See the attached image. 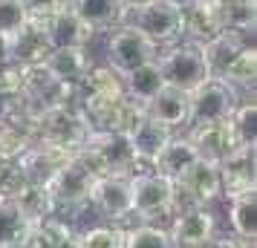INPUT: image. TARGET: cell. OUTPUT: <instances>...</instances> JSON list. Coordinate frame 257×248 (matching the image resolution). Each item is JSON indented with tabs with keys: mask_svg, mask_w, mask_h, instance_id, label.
Here are the masks:
<instances>
[{
	"mask_svg": "<svg viewBox=\"0 0 257 248\" xmlns=\"http://www.w3.org/2000/svg\"><path fill=\"white\" fill-rule=\"evenodd\" d=\"M156 67H159L165 87H174L182 93H194L199 84L214 78L202 44H194V41H182V44H171L168 49H159Z\"/></svg>",
	"mask_w": 257,
	"mask_h": 248,
	"instance_id": "cell-1",
	"label": "cell"
},
{
	"mask_svg": "<svg viewBox=\"0 0 257 248\" xmlns=\"http://www.w3.org/2000/svg\"><path fill=\"white\" fill-rule=\"evenodd\" d=\"M121 24L139 29L156 47H171L182 38V0H148L124 6Z\"/></svg>",
	"mask_w": 257,
	"mask_h": 248,
	"instance_id": "cell-2",
	"label": "cell"
},
{
	"mask_svg": "<svg viewBox=\"0 0 257 248\" xmlns=\"http://www.w3.org/2000/svg\"><path fill=\"white\" fill-rule=\"evenodd\" d=\"M26 121L32 130V142L58 144L67 150H78L87 142V136L93 133L84 113L75 107H47L35 118H26Z\"/></svg>",
	"mask_w": 257,
	"mask_h": 248,
	"instance_id": "cell-3",
	"label": "cell"
},
{
	"mask_svg": "<svg viewBox=\"0 0 257 248\" xmlns=\"http://www.w3.org/2000/svg\"><path fill=\"white\" fill-rule=\"evenodd\" d=\"M188 104H191L188 127L191 124H220L231 118L234 107L240 104V93L214 75L205 84H199L194 93H188Z\"/></svg>",
	"mask_w": 257,
	"mask_h": 248,
	"instance_id": "cell-4",
	"label": "cell"
},
{
	"mask_svg": "<svg viewBox=\"0 0 257 248\" xmlns=\"http://www.w3.org/2000/svg\"><path fill=\"white\" fill-rule=\"evenodd\" d=\"M127 185H130V202H133V216L151 222L159 213H171V193H174L171 179L156 173L153 167H145L139 173H130Z\"/></svg>",
	"mask_w": 257,
	"mask_h": 248,
	"instance_id": "cell-5",
	"label": "cell"
},
{
	"mask_svg": "<svg viewBox=\"0 0 257 248\" xmlns=\"http://www.w3.org/2000/svg\"><path fill=\"white\" fill-rule=\"evenodd\" d=\"M156 52H159V47L151 38H145L139 29H133L127 24H118L116 32L107 41V67L124 78L136 67L156 61Z\"/></svg>",
	"mask_w": 257,
	"mask_h": 248,
	"instance_id": "cell-6",
	"label": "cell"
},
{
	"mask_svg": "<svg viewBox=\"0 0 257 248\" xmlns=\"http://www.w3.org/2000/svg\"><path fill=\"white\" fill-rule=\"evenodd\" d=\"M93 182H95V176L90 173V167L72 153V159L58 167V173L49 179V185H47L49 196H52L55 208H58L55 213L67 211V208H70V211L72 208H84L87 199H90Z\"/></svg>",
	"mask_w": 257,
	"mask_h": 248,
	"instance_id": "cell-7",
	"label": "cell"
},
{
	"mask_svg": "<svg viewBox=\"0 0 257 248\" xmlns=\"http://www.w3.org/2000/svg\"><path fill=\"white\" fill-rule=\"evenodd\" d=\"M87 205H93L107 222L130 219L133 216V202H130L127 176H95Z\"/></svg>",
	"mask_w": 257,
	"mask_h": 248,
	"instance_id": "cell-8",
	"label": "cell"
},
{
	"mask_svg": "<svg viewBox=\"0 0 257 248\" xmlns=\"http://www.w3.org/2000/svg\"><path fill=\"white\" fill-rule=\"evenodd\" d=\"M225 29L222 0H185L182 3V38L205 44Z\"/></svg>",
	"mask_w": 257,
	"mask_h": 248,
	"instance_id": "cell-9",
	"label": "cell"
},
{
	"mask_svg": "<svg viewBox=\"0 0 257 248\" xmlns=\"http://www.w3.org/2000/svg\"><path fill=\"white\" fill-rule=\"evenodd\" d=\"M72 153H75V150H67V147H58V144L35 142L21 159H18V167H21V173H24L26 185H41V188H47L49 179L58 173V167L64 165V162H70Z\"/></svg>",
	"mask_w": 257,
	"mask_h": 248,
	"instance_id": "cell-10",
	"label": "cell"
},
{
	"mask_svg": "<svg viewBox=\"0 0 257 248\" xmlns=\"http://www.w3.org/2000/svg\"><path fill=\"white\" fill-rule=\"evenodd\" d=\"M214 234H217V219L208 211V205L185 213H174V222L168 228L174 248H202Z\"/></svg>",
	"mask_w": 257,
	"mask_h": 248,
	"instance_id": "cell-11",
	"label": "cell"
},
{
	"mask_svg": "<svg viewBox=\"0 0 257 248\" xmlns=\"http://www.w3.org/2000/svg\"><path fill=\"white\" fill-rule=\"evenodd\" d=\"M188 142L194 144L199 159L214 162V165H220L222 159H228L231 153L240 150L228 121H220V124H191Z\"/></svg>",
	"mask_w": 257,
	"mask_h": 248,
	"instance_id": "cell-12",
	"label": "cell"
},
{
	"mask_svg": "<svg viewBox=\"0 0 257 248\" xmlns=\"http://www.w3.org/2000/svg\"><path fill=\"white\" fill-rule=\"evenodd\" d=\"M0 52H3V61H12V64H21V67L44 64V58L49 55V44H47V35H44V21H29L9 44L0 47Z\"/></svg>",
	"mask_w": 257,
	"mask_h": 248,
	"instance_id": "cell-13",
	"label": "cell"
},
{
	"mask_svg": "<svg viewBox=\"0 0 257 248\" xmlns=\"http://www.w3.org/2000/svg\"><path fill=\"white\" fill-rule=\"evenodd\" d=\"M145 116L156 124L168 127L171 133L179 130V127H188V121H191L188 93L174 90V87H162L151 101H145Z\"/></svg>",
	"mask_w": 257,
	"mask_h": 248,
	"instance_id": "cell-14",
	"label": "cell"
},
{
	"mask_svg": "<svg viewBox=\"0 0 257 248\" xmlns=\"http://www.w3.org/2000/svg\"><path fill=\"white\" fill-rule=\"evenodd\" d=\"M44 35H47L49 49H67V47H87L93 38V29L78 21V15L64 3L55 15L44 21Z\"/></svg>",
	"mask_w": 257,
	"mask_h": 248,
	"instance_id": "cell-15",
	"label": "cell"
},
{
	"mask_svg": "<svg viewBox=\"0 0 257 248\" xmlns=\"http://www.w3.org/2000/svg\"><path fill=\"white\" fill-rule=\"evenodd\" d=\"M220 190L225 199H234L245 190H257L254 185V150H237L220 165Z\"/></svg>",
	"mask_w": 257,
	"mask_h": 248,
	"instance_id": "cell-16",
	"label": "cell"
},
{
	"mask_svg": "<svg viewBox=\"0 0 257 248\" xmlns=\"http://www.w3.org/2000/svg\"><path fill=\"white\" fill-rule=\"evenodd\" d=\"M47 72L58 84H81L87 72L93 70V58L87 55L84 47H67V49H49L44 58Z\"/></svg>",
	"mask_w": 257,
	"mask_h": 248,
	"instance_id": "cell-17",
	"label": "cell"
},
{
	"mask_svg": "<svg viewBox=\"0 0 257 248\" xmlns=\"http://www.w3.org/2000/svg\"><path fill=\"white\" fill-rule=\"evenodd\" d=\"M124 136H127L130 153L136 156V162H142V165H153V159L159 156V150L168 144V139H171L174 133L145 116L142 121H136Z\"/></svg>",
	"mask_w": 257,
	"mask_h": 248,
	"instance_id": "cell-18",
	"label": "cell"
},
{
	"mask_svg": "<svg viewBox=\"0 0 257 248\" xmlns=\"http://www.w3.org/2000/svg\"><path fill=\"white\" fill-rule=\"evenodd\" d=\"M197 159L199 156H197V150H194V144L188 142V136H171L168 144L159 150V156L153 159L151 167L156 173H162L165 179L176 182V179H182L188 170H191V165H194Z\"/></svg>",
	"mask_w": 257,
	"mask_h": 248,
	"instance_id": "cell-19",
	"label": "cell"
},
{
	"mask_svg": "<svg viewBox=\"0 0 257 248\" xmlns=\"http://www.w3.org/2000/svg\"><path fill=\"white\" fill-rule=\"evenodd\" d=\"M245 44H254V35H243L237 29H222L220 35L205 41L202 52H205V61H208V67H211V75H220Z\"/></svg>",
	"mask_w": 257,
	"mask_h": 248,
	"instance_id": "cell-20",
	"label": "cell"
},
{
	"mask_svg": "<svg viewBox=\"0 0 257 248\" xmlns=\"http://www.w3.org/2000/svg\"><path fill=\"white\" fill-rule=\"evenodd\" d=\"M70 9L78 15L84 26H90L93 32L118 26L124 18V0H72Z\"/></svg>",
	"mask_w": 257,
	"mask_h": 248,
	"instance_id": "cell-21",
	"label": "cell"
},
{
	"mask_svg": "<svg viewBox=\"0 0 257 248\" xmlns=\"http://www.w3.org/2000/svg\"><path fill=\"white\" fill-rule=\"evenodd\" d=\"M176 182H182V185H185V188L191 190L202 205H211L217 196H222L220 170H217L214 162H205V159H197V162L191 165V170H188L182 179H176Z\"/></svg>",
	"mask_w": 257,
	"mask_h": 248,
	"instance_id": "cell-22",
	"label": "cell"
},
{
	"mask_svg": "<svg viewBox=\"0 0 257 248\" xmlns=\"http://www.w3.org/2000/svg\"><path fill=\"white\" fill-rule=\"evenodd\" d=\"M32 144V130L24 116L0 121V162H18Z\"/></svg>",
	"mask_w": 257,
	"mask_h": 248,
	"instance_id": "cell-23",
	"label": "cell"
},
{
	"mask_svg": "<svg viewBox=\"0 0 257 248\" xmlns=\"http://www.w3.org/2000/svg\"><path fill=\"white\" fill-rule=\"evenodd\" d=\"M228 222L234 236L254 242L257 239V190H245L228 199Z\"/></svg>",
	"mask_w": 257,
	"mask_h": 248,
	"instance_id": "cell-24",
	"label": "cell"
},
{
	"mask_svg": "<svg viewBox=\"0 0 257 248\" xmlns=\"http://www.w3.org/2000/svg\"><path fill=\"white\" fill-rule=\"evenodd\" d=\"M254 75H257V49H254V44H245L217 78H222V81L228 84V87H234L237 93H240V90H243V93H254Z\"/></svg>",
	"mask_w": 257,
	"mask_h": 248,
	"instance_id": "cell-25",
	"label": "cell"
},
{
	"mask_svg": "<svg viewBox=\"0 0 257 248\" xmlns=\"http://www.w3.org/2000/svg\"><path fill=\"white\" fill-rule=\"evenodd\" d=\"M78 93L81 95H90V98H104V101H116L124 95V81H121V75L113 72L110 67H95L87 72V78L78 84Z\"/></svg>",
	"mask_w": 257,
	"mask_h": 248,
	"instance_id": "cell-26",
	"label": "cell"
},
{
	"mask_svg": "<svg viewBox=\"0 0 257 248\" xmlns=\"http://www.w3.org/2000/svg\"><path fill=\"white\" fill-rule=\"evenodd\" d=\"M231 133L237 139V147L240 150H254L257 147V104H254V93L240 98V104L234 107L231 118Z\"/></svg>",
	"mask_w": 257,
	"mask_h": 248,
	"instance_id": "cell-27",
	"label": "cell"
},
{
	"mask_svg": "<svg viewBox=\"0 0 257 248\" xmlns=\"http://www.w3.org/2000/svg\"><path fill=\"white\" fill-rule=\"evenodd\" d=\"M124 95L127 98H133V101H151L153 95L162 90V75H159V67H156V61H151V64H142V67H136L133 72H127L124 78Z\"/></svg>",
	"mask_w": 257,
	"mask_h": 248,
	"instance_id": "cell-28",
	"label": "cell"
},
{
	"mask_svg": "<svg viewBox=\"0 0 257 248\" xmlns=\"http://www.w3.org/2000/svg\"><path fill=\"white\" fill-rule=\"evenodd\" d=\"M12 202H15V208L21 211V216H24L29 225L41 222V219H47V216H52V213L58 211L55 202H52V196H49V190L41 188V185H26Z\"/></svg>",
	"mask_w": 257,
	"mask_h": 248,
	"instance_id": "cell-29",
	"label": "cell"
},
{
	"mask_svg": "<svg viewBox=\"0 0 257 248\" xmlns=\"http://www.w3.org/2000/svg\"><path fill=\"white\" fill-rule=\"evenodd\" d=\"M225 29H237L243 35H254L257 24V0H222Z\"/></svg>",
	"mask_w": 257,
	"mask_h": 248,
	"instance_id": "cell-30",
	"label": "cell"
},
{
	"mask_svg": "<svg viewBox=\"0 0 257 248\" xmlns=\"http://www.w3.org/2000/svg\"><path fill=\"white\" fill-rule=\"evenodd\" d=\"M124 248H174L168 228H159L153 222H139L124 228Z\"/></svg>",
	"mask_w": 257,
	"mask_h": 248,
	"instance_id": "cell-31",
	"label": "cell"
},
{
	"mask_svg": "<svg viewBox=\"0 0 257 248\" xmlns=\"http://www.w3.org/2000/svg\"><path fill=\"white\" fill-rule=\"evenodd\" d=\"M26 231L29 222L21 216L15 202H0V245H21Z\"/></svg>",
	"mask_w": 257,
	"mask_h": 248,
	"instance_id": "cell-32",
	"label": "cell"
},
{
	"mask_svg": "<svg viewBox=\"0 0 257 248\" xmlns=\"http://www.w3.org/2000/svg\"><path fill=\"white\" fill-rule=\"evenodd\" d=\"M26 24H29V15L21 0H0V47L9 44Z\"/></svg>",
	"mask_w": 257,
	"mask_h": 248,
	"instance_id": "cell-33",
	"label": "cell"
},
{
	"mask_svg": "<svg viewBox=\"0 0 257 248\" xmlns=\"http://www.w3.org/2000/svg\"><path fill=\"white\" fill-rule=\"evenodd\" d=\"M81 248H124V228L116 225H93L78 234Z\"/></svg>",
	"mask_w": 257,
	"mask_h": 248,
	"instance_id": "cell-34",
	"label": "cell"
},
{
	"mask_svg": "<svg viewBox=\"0 0 257 248\" xmlns=\"http://www.w3.org/2000/svg\"><path fill=\"white\" fill-rule=\"evenodd\" d=\"M26 188V179L18 162H0V202H12Z\"/></svg>",
	"mask_w": 257,
	"mask_h": 248,
	"instance_id": "cell-35",
	"label": "cell"
},
{
	"mask_svg": "<svg viewBox=\"0 0 257 248\" xmlns=\"http://www.w3.org/2000/svg\"><path fill=\"white\" fill-rule=\"evenodd\" d=\"M24 3L29 21H47L49 15H55L64 6V0H21Z\"/></svg>",
	"mask_w": 257,
	"mask_h": 248,
	"instance_id": "cell-36",
	"label": "cell"
},
{
	"mask_svg": "<svg viewBox=\"0 0 257 248\" xmlns=\"http://www.w3.org/2000/svg\"><path fill=\"white\" fill-rule=\"evenodd\" d=\"M202 248H254V242H248V239H240V236H211L208 242Z\"/></svg>",
	"mask_w": 257,
	"mask_h": 248,
	"instance_id": "cell-37",
	"label": "cell"
},
{
	"mask_svg": "<svg viewBox=\"0 0 257 248\" xmlns=\"http://www.w3.org/2000/svg\"><path fill=\"white\" fill-rule=\"evenodd\" d=\"M55 248H81V242H78V234H72V236H67V239H61Z\"/></svg>",
	"mask_w": 257,
	"mask_h": 248,
	"instance_id": "cell-38",
	"label": "cell"
},
{
	"mask_svg": "<svg viewBox=\"0 0 257 248\" xmlns=\"http://www.w3.org/2000/svg\"><path fill=\"white\" fill-rule=\"evenodd\" d=\"M136 3H148V0H124V6H136Z\"/></svg>",
	"mask_w": 257,
	"mask_h": 248,
	"instance_id": "cell-39",
	"label": "cell"
},
{
	"mask_svg": "<svg viewBox=\"0 0 257 248\" xmlns=\"http://www.w3.org/2000/svg\"><path fill=\"white\" fill-rule=\"evenodd\" d=\"M0 248H21V245H0Z\"/></svg>",
	"mask_w": 257,
	"mask_h": 248,
	"instance_id": "cell-40",
	"label": "cell"
},
{
	"mask_svg": "<svg viewBox=\"0 0 257 248\" xmlns=\"http://www.w3.org/2000/svg\"><path fill=\"white\" fill-rule=\"evenodd\" d=\"M0 64H3V52H0Z\"/></svg>",
	"mask_w": 257,
	"mask_h": 248,
	"instance_id": "cell-41",
	"label": "cell"
}]
</instances>
